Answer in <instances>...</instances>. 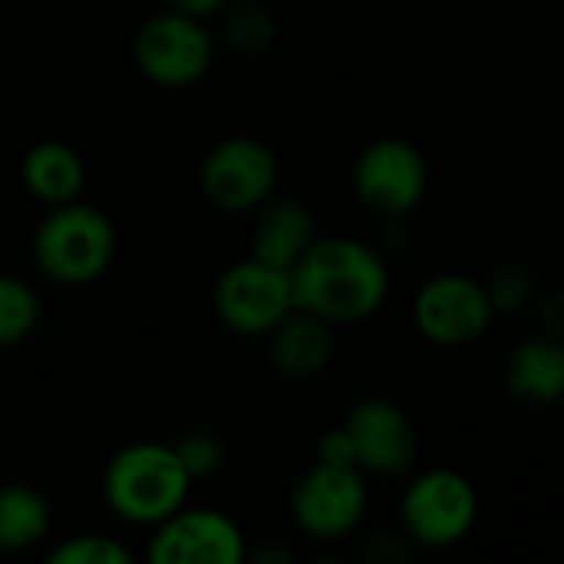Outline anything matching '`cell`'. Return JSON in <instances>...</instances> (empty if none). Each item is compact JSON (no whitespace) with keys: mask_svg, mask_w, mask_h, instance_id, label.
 I'll return each mask as SVG.
<instances>
[{"mask_svg":"<svg viewBox=\"0 0 564 564\" xmlns=\"http://www.w3.org/2000/svg\"><path fill=\"white\" fill-rule=\"evenodd\" d=\"M294 304L321 321L360 324L373 317L390 294L387 261L357 238H317L291 268Z\"/></svg>","mask_w":564,"mask_h":564,"instance_id":"obj_1","label":"cell"},{"mask_svg":"<svg viewBox=\"0 0 564 564\" xmlns=\"http://www.w3.org/2000/svg\"><path fill=\"white\" fill-rule=\"evenodd\" d=\"M195 479L172 443H129L102 469V499L109 512L135 529H155L188 506Z\"/></svg>","mask_w":564,"mask_h":564,"instance_id":"obj_2","label":"cell"},{"mask_svg":"<svg viewBox=\"0 0 564 564\" xmlns=\"http://www.w3.org/2000/svg\"><path fill=\"white\" fill-rule=\"evenodd\" d=\"M116 248L119 235L112 218L83 198L46 208L33 231V264L59 288L96 284L112 268Z\"/></svg>","mask_w":564,"mask_h":564,"instance_id":"obj_3","label":"cell"},{"mask_svg":"<svg viewBox=\"0 0 564 564\" xmlns=\"http://www.w3.org/2000/svg\"><path fill=\"white\" fill-rule=\"evenodd\" d=\"M215 33L208 20L182 10H159L132 33V59L139 73L159 89H188L215 66Z\"/></svg>","mask_w":564,"mask_h":564,"instance_id":"obj_4","label":"cell"},{"mask_svg":"<svg viewBox=\"0 0 564 564\" xmlns=\"http://www.w3.org/2000/svg\"><path fill=\"white\" fill-rule=\"evenodd\" d=\"M212 304L218 321L241 337H268L297 307L291 271L264 264L251 254L218 274Z\"/></svg>","mask_w":564,"mask_h":564,"instance_id":"obj_5","label":"cell"},{"mask_svg":"<svg viewBox=\"0 0 564 564\" xmlns=\"http://www.w3.org/2000/svg\"><path fill=\"white\" fill-rule=\"evenodd\" d=\"M479 519V496L456 469L416 476L400 499V522L410 542L423 549L459 545Z\"/></svg>","mask_w":564,"mask_h":564,"instance_id":"obj_6","label":"cell"},{"mask_svg":"<svg viewBox=\"0 0 564 564\" xmlns=\"http://www.w3.org/2000/svg\"><path fill=\"white\" fill-rule=\"evenodd\" d=\"M198 188L218 212H254L278 188V155L258 135H228L202 159Z\"/></svg>","mask_w":564,"mask_h":564,"instance_id":"obj_7","label":"cell"},{"mask_svg":"<svg viewBox=\"0 0 564 564\" xmlns=\"http://www.w3.org/2000/svg\"><path fill=\"white\" fill-rule=\"evenodd\" d=\"M430 188L426 155L400 135L373 139L354 162V195L380 218L410 215Z\"/></svg>","mask_w":564,"mask_h":564,"instance_id":"obj_8","label":"cell"},{"mask_svg":"<svg viewBox=\"0 0 564 564\" xmlns=\"http://www.w3.org/2000/svg\"><path fill=\"white\" fill-rule=\"evenodd\" d=\"M367 499V479L357 466L314 463L291 492V516L304 535L334 542L364 522Z\"/></svg>","mask_w":564,"mask_h":564,"instance_id":"obj_9","label":"cell"},{"mask_svg":"<svg viewBox=\"0 0 564 564\" xmlns=\"http://www.w3.org/2000/svg\"><path fill=\"white\" fill-rule=\"evenodd\" d=\"M149 564H241L248 562V539L241 525L218 509L182 506L165 522L149 529Z\"/></svg>","mask_w":564,"mask_h":564,"instance_id":"obj_10","label":"cell"},{"mask_svg":"<svg viewBox=\"0 0 564 564\" xmlns=\"http://www.w3.org/2000/svg\"><path fill=\"white\" fill-rule=\"evenodd\" d=\"M492 317L496 311L486 284L466 274H436L420 288L413 301V321L420 334L440 347H463L479 340Z\"/></svg>","mask_w":564,"mask_h":564,"instance_id":"obj_11","label":"cell"},{"mask_svg":"<svg viewBox=\"0 0 564 564\" xmlns=\"http://www.w3.org/2000/svg\"><path fill=\"white\" fill-rule=\"evenodd\" d=\"M344 430L357 453V469L370 476H406L416 459V426L410 413L387 397H364L350 406Z\"/></svg>","mask_w":564,"mask_h":564,"instance_id":"obj_12","label":"cell"},{"mask_svg":"<svg viewBox=\"0 0 564 564\" xmlns=\"http://www.w3.org/2000/svg\"><path fill=\"white\" fill-rule=\"evenodd\" d=\"M317 218L314 212L291 195H271L264 205L254 208L251 228V258L291 271L307 248L317 241Z\"/></svg>","mask_w":564,"mask_h":564,"instance_id":"obj_13","label":"cell"},{"mask_svg":"<svg viewBox=\"0 0 564 564\" xmlns=\"http://www.w3.org/2000/svg\"><path fill=\"white\" fill-rule=\"evenodd\" d=\"M506 390L512 400L532 410H545L564 400V340L555 334L525 337L509 350Z\"/></svg>","mask_w":564,"mask_h":564,"instance_id":"obj_14","label":"cell"},{"mask_svg":"<svg viewBox=\"0 0 564 564\" xmlns=\"http://www.w3.org/2000/svg\"><path fill=\"white\" fill-rule=\"evenodd\" d=\"M271 364L288 380H314L334 360V324L294 307L271 334Z\"/></svg>","mask_w":564,"mask_h":564,"instance_id":"obj_15","label":"cell"},{"mask_svg":"<svg viewBox=\"0 0 564 564\" xmlns=\"http://www.w3.org/2000/svg\"><path fill=\"white\" fill-rule=\"evenodd\" d=\"M20 182L46 208L66 205V202L83 198V188H86V162H83V155L69 142L43 139V142H36V145H30L23 152Z\"/></svg>","mask_w":564,"mask_h":564,"instance_id":"obj_16","label":"cell"},{"mask_svg":"<svg viewBox=\"0 0 564 564\" xmlns=\"http://www.w3.org/2000/svg\"><path fill=\"white\" fill-rule=\"evenodd\" d=\"M53 532V509L46 496L26 482L0 486V555H23L40 549Z\"/></svg>","mask_w":564,"mask_h":564,"instance_id":"obj_17","label":"cell"},{"mask_svg":"<svg viewBox=\"0 0 564 564\" xmlns=\"http://www.w3.org/2000/svg\"><path fill=\"white\" fill-rule=\"evenodd\" d=\"M43 304L30 281L0 271V350L20 347L40 327Z\"/></svg>","mask_w":564,"mask_h":564,"instance_id":"obj_18","label":"cell"},{"mask_svg":"<svg viewBox=\"0 0 564 564\" xmlns=\"http://www.w3.org/2000/svg\"><path fill=\"white\" fill-rule=\"evenodd\" d=\"M221 36L238 53H264L278 40V20L261 0H231L221 10Z\"/></svg>","mask_w":564,"mask_h":564,"instance_id":"obj_19","label":"cell"},{"mask_svg":"<svg viewBox=\"0 0 564 564\" xmlns=\"http://www.w3.org/2000/svg\"><path fill=\"white\" fill-rule=\"evenodd\" d=\"M132 558L135 555H132L129 545H122L112 535H99V532H86V535L63 539L46 555L50 564H132Z\"/></svg>","mask_w":564,"mask_h":564,"instance_id":"obj_20","label":"cell"},{"mask_svg":"<svg viewBox=\"0 0 564 564\" xmlns=\"http://www.w3.org/2000/svg\"><path fill=\"white\" fill-rule=\"evenodd\" d=\"M482 284L489 291V301H492L496 314H516V311H525L535 301V278H532V271L525 264H516V261L499 264Z\"/></svg>","mask_w":564,"mask_h":564,"instance_id":"obj_21","label":"cell"},{"mask_svg":"<svg viewBox=\"0 0 564 564\" xmlns=\"http://www.w3.org/2000/svg\"><path fill=\"white\" fill-rule=\"evenodd\" d=\"M172 446H175L182 466L188 469V476H192L195 482L218 476L221 466H225V459H228L225 443H221L212 430H188V433H182Z\"/></svg>","mask_w":564,"mask_h":564,"instance_id":"obj_22","label":"cell"},{"mask_svg":"<svg viewBox=\"0 0 564 564\" xmlns=\"http://www.w3.org/2000/svg\"><path fill=\"white\" fill-rule=\"evenodd\" d=\"M317 463H327V466H357V453H354V443L347 436L344 426L337 430H327L317 443Z\"/></svg>","mask_w":564,"mask_h":564,"instance_id":"obj_23","label":"cell"},{"mask_svg":"<svg viewBox=\"0 0 564 564\" xmlns=\"http://www.w3.org/2000/svg\"><path fill=\"white\" fill-rule=\"evenodd\" d=\"M406 532L403 535H393V532H380V535H373L370 542H367V549H364V555L370 558V562H403L406 555H410V549H406Z\"/></svg>","mask_w":564,"mask_h":564,"instance_id":"obj_24","label":"cell"},{"mask_svg":"<svg viewBox=\"0 0 564 564\" xmlns=\"http://www.w3.org/2000/svg\"><path fill=\"white\" fill-rule=\"evenodd\" d=\"M539 317H542V324H545V334H555V337H562L564 334V294L562 291H555V294H549L545 301H539Z\"/></svg>","mask_w":564,"mask_h":564,"instance_id":"obj_25","label":"cell"},{"mask_svg":"<svg viewBox=\"0 0 564 564\" xmlns=\"http://www.w3.org/2000/svg\"><path fill=\"white\" fill-rule=\"evenodd\" d=\"M162 3L172 7V10H182V13H188V17L208 20V17H218L231 0H162Z\"/></svg>","mask_w":564,"mask_h":564,"instance_id":"obj_26","label":"cell"}]
</instances>
